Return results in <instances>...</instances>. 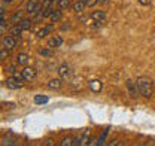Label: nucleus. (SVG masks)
I'll list each match as a JSON object with an SVG mask.
<instances>
[{
    "label": "nucleus",
    "mask_w": 155,
    "mask_h": 146,
    "mask_svg": "<svg viewBox=\"0 0 155 146\" xmlns=\"http://www.w3.org/2000/svg\"><path fill=\"white\" fill-rule=\"evenodd\" d=\"M136 85H137V90H139V94H142L145 98H151L152 94H154V82L146 78V76H140L137 78L136 81Z\"/></svg>",
    "instance_id": "f257e3e1"
},
{
    "label": "nucleus",
    "mask_w": 155,
    "mask_h": 146,
    "mask_svg": "<svg viewBox=\"0 0 155 146\" xmlns=\"http://www.w3.org/2000/svg\"><path fill=\"white\" fill-rule=\"evenodd\" d=\"M21 73H22L25 82H33V81L36 79V76H38L36 69H33V67H24V69L21 70Z\"/></svg>",
    "instance_id": "f03ea898"
},
{
    "label": "nucleus",
    "mask_w": 155,
    "mask_h": 146,
    "mask_svg": "<svg viewBox=\"0 0 155 146\" xmlns=\"http://www.w3.org/2000/svg\"><path fill=\"white\" fill-rule=\"evenodd\" d=\"M2 45H3V48H6V49H14L17 45H18V40H17V37L15 36H6L2 39Z\"/></svg>",
    "instance_id": "7ed1b4c3"
},
{
    "label": "nucleus",
    "mask_w": 155,
    "mask_h": 146,
    "mask_svg": "<svg viewBox=\"0 0 155 146\" xmlns=\"http://www.w3.org/2000/svg\"><path fill=\"white\" fill-rule=\"evenodd\" d=\"M5 85H6V88H9V90H19V88L24 85V82H19L18 79H15V78L12 76V78H8V79L5 81Z\"/></svg>",
    "instance_id": "20e7f679"
},
{
    "label": "nucleus",
    "mask_w": 155,
    "mask_h": 146,
    "mask_svg": "<svg viewBox=\"0 0 155 146\" xmlns=\"http://www.w3.org/2000/svg\"><path fill=\"white\" fill-rule=\"evenodd\" d=\"M85 8H87V3H85V2H82V0H76V2L72 5V11H73V12H76V14H82Z\"/></svg>",
    "instance_id": "39448f33"
},
{
    "label": "nucleus",
    "mask_w": 155,
    "mask_h": 146,
    "mask_svg": "<svg viewBox=\"0 0 155 146\" xmlns=\"http://www.w3.org/2000/svg\"><path fill=\"white\" fill-rule=\"evenodd\" d=\"M52 32H54V22L49 24V25H46V27H43V28H40L38 33H36V36L42 39V37H45L46 35H49V33H52Z\"/></svg>",
    "instance_id": "423d86ee"
},
{
    "label": "nucleus",
    "mask_w": 155,
    "mask_h": 146,
    "mask_svg": "<svg viewBox=\"0 0 155 146\" xmlns=\"http://www.w3.org/2000/svg\"><path fill=\"white\" fill-rule=\"evenodd\" d=\"M63 45V37L61 36H52L48 40V46L51 48H60Z\"/></svg>",
    "instance_id": "0eeeda50"
},
{
    "label": "nucleus",
    "mask_w": 155,
    "mask_h": 146,
    "mask_svg": "<svg viewBox=\"0 0 155 146\" xmlns=\"http://www.w3.org/2000/svg\"><path fill=\"white\" fill-rule=\"evenodd\" d=\"M61 87H63L61 78H55V79H51V81L48 82V88H49V90H55V91H58V90H60Z\"/></svg>",
    "instance_id": "6e6552de"
},
{
    "label": "nucleus",
    "mask_w": 155,
    "mask_h": 146,
    "mask_svg": "<svg viewBox=\"0 0 155 146\" xmlns=\"http://www.w3.org/2000/svg\"><path fill=\"white\" fill-rule=\"evenodd\" d=\"M125 85H127L128 94H130L131 97H137V92H139V90H137L136 82H133V81H127V82H125Z\"/></svg>",
    "instance_id": "1a4fd4ad"
},
{
    "label": "nucleus",
    "mask_w": 155,
    "mask_h": 146,
    "mask_svg": "<svg viewBox=\"0 0 155 146\" xmlns=\"http://www.w3.org/2000/svg\"><path fill=\"white\" fill-rule=\"evenodd\" d=\"M58 75H60V78H61V79L69 78V75H70V69H69V66H67V64H61V66L58 67Z\"/></svg>",
    "instance_id": "9d476101"
},
{
    "label": "nucleus",
    "mask_w": 155,
    "mask_h": 146,
    "mask_svg": "<svg viewBox=\"0 0 155 146\" xmlns=\"http://www.w3.org/2000/svg\"><path fill=\"white\" fill-rule=\"evenodd\" d=\"M90 18L93 19V21H103V19L106 18V12L104 11H94Z\"/></svg>",
    "instance_id": "9b49d317"
},
{
    "label": "nucleus",
    "mask_w": 155,
    "mask_h": 146,
    "mask_svg": "<svg viewBox=\"0 0 155 146\" xmlns=\"http://www.w3.org/2000/svg\"><path fill=\"white\" fill-rule=\"evenodd\" d=\"M28 61H30V57L25 54V52H21V54H18V57H17V63L21 64V66H25Z\"/></svg>",
    "instance_id": "f8f14e48"
},
{
    "label": "nucleus",
    "mask_w": 155,
    "mask_h": 146,
    "mask_svg": "<svg viewBox=\"0 0 155 146\" xmlns=\"http://www.w3.org/2000/svg\"><path fill=\"white\" fill-rule=\"evenodd\" d=\"M39 5V0H28L27 2V6H25V12L27 14H33L35 8Z\"/></svg>",
    "instance_id": "ddd939ff"
},
{
    "label": "nucleus",
    "mask_w": 155,
    "mask_h": 146,
    "mask_svg": "<svg viewBox=\"0 0 155 146\" xmlns=\"http://www.w3.org/2000/svg\"><path fill=\"white\" fill-rule=\"evenodd\" d=\"M90 90H91L93 92L101 91V82H100V81H97V79L91 81V82H90Z\"/></svg>",
    "instance_id": "4468645a"
},
{
    "label": "nucleus",
    "mask_w": 155,
    "mask_h": 146,
    "mask_svg": "<svg viewBox=\"0 0 155 146\" xmlns=\"http://www.w3.org/2000/svg\"><path fill=\"white\" fill-rule=\"evenodd\" d=\"M22 32H24V30H22V28H21V25H19V24H14V25H12V28H11V35H12V36H15V37H21V33H22Z\"/></svg>",
    "instance_id": "2eb2a0df"
},
{
    "label": "nucleus",
    "mask_w": 155,
    "mask_h": 146,
    "mask_svg": "<svg viewBox=\"0 0 155 146\" xmlns=\"http://www.w3.org/2000/svg\"><path fill=\"white\" fill-rule=\"evenodd\" d=\"M61 18H63V12H61V9H55V11L52 12V15L49 17L51 22H58Z\"/></svg>",
    "instance_id": "dca6fc26"
},
{
    "label": "nucleus",
    "mask_w": 155,
    "mask_h": 146,
    "mask_svg": "<svg viewBox=\"0 0 155 146\" xmlns=\"http://www.w3.org/2000/svg\"><path fill=\"white\" fill-rule=\"evenodd\" d=\"M39 55H42V57H52L54 55V51L51 49V46L49 48H40L38 51Z\"/></svg>",
    "instance_id": "f3484780"
},
{
    "label": "nucleus",
    "mask_w": 155,
    "mask_h": 146,
    "mask_svg": "<svg viewBox=\"0 0 155 146\" xmlns=\"http://www.w3.org/2000/svg\"><path fill=\"white\" fill-rule=\"evenodd\" d=\"M31 19H27V18H22L21 21H19V25H21V28L22 30H30L31 28Z\"/></svg>",
    "instance_id": "a211bd4d"
},
{
    "label": "nucleus",
    "mask_w": 155,
    "mask_h": 146,
    "mask_svg": "<svg viewBox=\"0 0 155 146\" xmlns=\"http://www.w3.org/2000/svg\"><path fill=\"white\" fill-rule=\"evenodd\" d=\"M22 19V12L21 11H18V12H15L11 18H9V21L12 22V24H19V21Z\"/></svg>",
    "instance_id": "6ab92c4d"
},
{
    "label": "nucleus",
    "mask_w": 155,
    "mask_h": 146,
    "mask_svg": "<svg viewBox=\"0 0 155 146\" xmlns=\"http://www.w3.org/2000/svg\"><path fill=\"white\" fill-rule=\"evenodd\" d=\"M72 8V0H58V9H67Z\"/></svg>",
    "instance_id": "aec40b11"
},
{
    "label": "nucleus",
    "mask_w": 155,
    "mask_h": 146,
    "mask_svg": "<svg viewBox=\"0 0 155 146\" xmlns=\"http://www.w3.org/2000/svg\"><path fill=\"white\" fill-rule=\"evenodd\" d=\"M73 139H75V137H70V136H69V137H64V139L60 142V145L61 146H72L73 145Z\"/></svg>",
    "instance_id": "412c9836"
},
{
    "label": "nucleus",
    "mask_w": 155,
    "mask_h": 146,
    "mask_svg": "<svg viewBox=\"0 0 155 146\" xmlns=\"http://www.w3.org/2000/svg\"><path fill=\"white\" fill-rule=\"evenodd\" d=\"M55 9H54V6H49V8H46V9H43V12H42V15H43V18H49L51 15H52V12H54Z\"/></svg>",
    "instance_id": "4be33fe9"
},
{
    "label": "nucleus",
    "mask_w": 155,
    "mask_h": 146,
    "mask_svg": "<svg viewBox=\"0 0 155 146\" xmlns=\"http://www.w3.org/2000/svg\"><path fill=\"white\" fill-rule=\"evenodd\" d=\"M55 2L57 0H42V11L49 8V6H55Z\"/></svg>",
    "instance_id": "5701e85b"
},
{
    "label": "nucleus",
    "mask_w": 155,
    "mask_h": 146,
    "mask_svg": "<svg viewBox=\"0 0 155 146\" xmlns=\"http://www.w3.org/2000/svg\"><path fill=\"white\" fill-rule=\"evenodd\" d=\"M3 145H18V140L15 139H11V137H3Z\"/></svg>",
    "instance_id": "b1692460"
},
{
    "label": "nucleus",
    "mask_w": 155,
    "mask_h": 146,
    "mask_svg": "<svg viewBox=\"0 0 155 146\" xmlns=\"http://www.w3.org/2000/svg\"><path fill=\"white\" fill-rule=\"evenodd\" d=\"M88 140H90V133H85V134L81 137V146L82 145H88Z\"/></svg>",
    "instance_id": "393cba45"
},
{
    "label": "nucleus",
    "mask_w": 155,
    "mask_h": 146,
    "mask_svg": "<svg viewBox=\"0 0 155 146\" xmlns=\"http://www.w3.org/2000/svg\"><path fill=\"white\" fill-rule=\"evenodd\" d=\"M9 49H6V48H2V51H0V60H5V58H8V55H9V52H8Z\"/></svg>",
    "instance_id": "a878e982"
},
{
    "label": "nucleus",
    "mask_w": 155,
    "mask_h": 146,
    "mask_svg": "<svg viewBox=\"0 0 155 146\" xmlns=\"http://www.w3.org/2000/svg\"><path fill=\"white\" fill-rule=\"evenodd\" d=\"M6 72L11 73V75H14V73L17 72V67H15L14 64H11V66H6Z\"/></svg>",
    "instance_id": "bb28decb"
},
{
    "label": "nucleus",
    "mask_w": 155,
    "mask_h": 146,
    "mask_svg": "<svg viewBox=\"0 0 155 146\" xmlns=\"http://www.w3.org/2000/svg\"><path fill=\"white\" fill-rule=\"evenodd\" d=\"M35 101H36V103H46V101H48V98H46V97H36V98H35Z\"/></svg>",
    "instance_id": "cd10ccee"
},
{
    "label": "nucleus",
    "mask_w": 155,
    "mask_h": 146,
    "mask_svg": "<svg viewBox=\"0 0 155 146\" xmlns=\"http://www.w3.org/2000/svg\"><path fill=\"white\" fill-rule=\"evenodd\" d=\"M140 5H143V6H148L149 3H151V0H137Z\"/></svg>",
    "instance_id": "c85d7f7f"
},
{
    "label": "nucleus",
    "mask_w": 155,
    "mask_h": 146,
    "mask_svg": "<svg viewBox=\"0 0 155 146\" xmlns=\"http://www.w3.org/2000/svg\"><path fill=\"white\" fill-rule=\"evenodd\" d=\"M85 3H87V6H94L97 3V0H87Z\"/></svg>",
    "instance_id": "c756f323"
},
{
    "label": "nucleus",
    "mask_w": 155,
    "mask_h": 146,
    "mask_svg": "<svg viewBox=\"0 0 155 146\" xmlns=\"http://www.w3.org/2000/svg\"><path fill=\"white\" fill-rule=\"evenodd\" d=\"M69 28H70V24H63V25H61V30H63V32H64V30H69Z\"/></svg>",
    "instance_id": "7c9ffc66"
},
{
    "label": "nucleus",
    "mask_w": 155,
    "mask_h": 146,
    "mask_svg": "<svg viewBox=\"0 0 155 146\" xmlns=\"http://www.w3.org/2000/svg\"><path fill=\"white\" fill-rule=\"evenodd\" d=\"M43 145H52V140L51 139H48V140H45V143Z\"/></svg>",
    "instance_id": "2f4dec72"
},
{
    "label": "nucleus",
    "mask_w": 155,
    "mask_h": 146,
    "mask_svg": "<svg viewBox=\"0 0 155 146\" xmlns=\"http://www.w3.org/2000/svg\"><path fill=\"white\" fill-rule=\"evenodd\" d=\"M109 0H97V3H107Z\"/></svg>",
    "instance_id": "473e14b6"
},
{
    "label": "nucleus",
    "mask_w": 155,
    "mask_h": 146,
    "mask_svg": "<svg viewBox=\"0 0 155 146\" xmlns=\"http://www.w3.org/2000/svg\"><path fill=\"white\" fill-rule=\"evenodd\" d=\"M11 2H12V0H5V2H3V3H5V5H9V3H11Z\"/></svg>",
    "instance_id": "72a5a7b5"
},
{
    "label": "nucleus",
    "mask_w": 155,
    "mask_h": 146,
    "mask_svg": "<svg viewBox=\"0 0 155 146\" xmlns=\"http://www.w3.org/2000/svg\"><path fill=\"white\" fill-rule=\"evenodd\" d=\"M82 2H87V0H82Z\"/></svg>",
    "instance_id": "f704fd0d"
}]
</instances>
